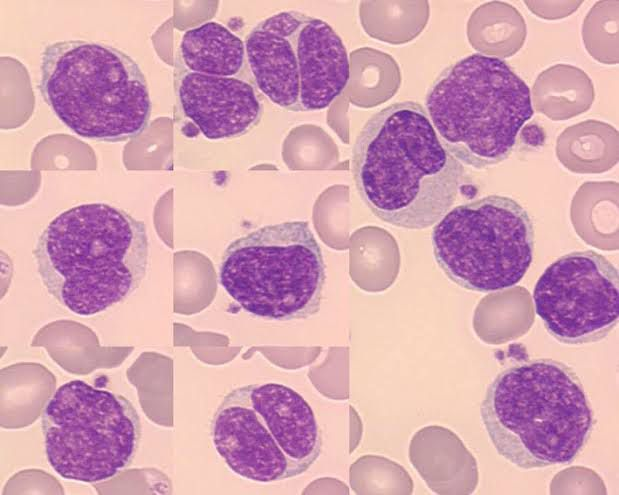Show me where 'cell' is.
Returning <instances> with one entry per match:
<instances>
[{
	"label": "cell",
	"mask_w": 619,
	"mask_h": 495,
	"mask_svg": "<svg viewBox=\"0 0 619 495\" xmlns=\"http://www.w3.org/2000/svg\"><path fill=\"white\" fill-rule=\"evenodd\" d=\"M425 106L444 146L475 169L507 159L534 114L524 80L504 60L479 53L444 69Z\"/></svg>",
	"instance_id": "obj_5"
},
{
	"label": "cell",
	"mask_w": 619,
	"mask_h": 495,
	"mask_svg": "<svg viewBox=\"0 0 619 495\" xmlns=\"http://www.w3.org/2000/svg\"><path fill=\"white\" fill-rule=\"evenodd\" d=\"M41 430L47 461L59 476L97 483L131 464L141 422L124 396L76 379L58 387L47 401Z\"/></svg>",
	"instance_id": "obj_9"
},
{
	"label": "cell",
	"mask_w": 619,
	"mask_h": 495,
	"mask_svg": "<svg viewBox=\"0 0 619 495\" xmlns=\"http://www.w3.org/2000/svg\"><path fill=\"white\" fill-rule=\"evenodd\" d=\"M173 76L179 112L205 138H236L259 123L263 105L249 82L237 77L195 73L177 64Z\"/></svg>",
	"instance_id": "obj_12"
},
{
	"label": "cell",
	"mask_w": 619,
	"mask_h": 495,
	"mask_svg": "<svg viewBox=\"0 0 619 495\" xmlns=\"http://www.w3.org/2000/svg\"><path fill=\"white\" fill-rule=\"evenodd\" d=\"M244 43L256 86L285 110H322L348 83L342 38L314 16L294 10L275 13L258 22Z\"/></svg>",
	"instance_id": "obj_8"
},
{
	"label": "cell",
	"mask_w": 619,
	"mask_h": 495,
	"mask_svg": "<svg viewBox=\"0 0 619 495\" xmlns=\"http://www.w3.org/2000/svg\"><path fill=\"white\" fill-rule=\"evenodd\" d=\"M326 268L307 221L266 225L233 240L219 283L247 313L274 321L306 319L320 310Z\"/></svg>",
	"instance_id": "obj_7"
},
{
	"label": "cell",
	"mask_w": 619,
	"mask_h": 495,
	"mask_svg": "<svg viewBox=\"0 0 619 495\" xmlns=\"http://www.w3.org/2000/svg\"><path fill=\"white\" fill-rule=\"evenodd\" d=\"M533 301L545 329L560 343L601 341L619 319L618 270L594 250L567 253L539 277Z\"/></svg>",
	"instance_id": "obj_11"
},
{
	"label": "cell",
	"mask_w": 619,
	"mask_h": 495,
	"mask_svg": "<svg viewBox=\"0 0 619 495\" xmlns=\"http://www.w3.org/2000/svg\"><path fill=\"white\" fill-rule=\"evenodd\" d=\"M521 129V138L526 144L533 147L543 145L545 133L539 125L529 123Z\"/></svg>",
	"instance_id": "obj_19"
},
{
	"label": "cell",
	"mask_w": 619,
	"mask_h": 495,
	"mask_svg": "<svg viewBox=\"0 0 619 495\" xmlns=\"http://www.w3.org/2000/svg\"><path fill=\"white\" fill-rule=\"evenodd\" d=\"M617 140L613 126L589 119L566 128L557 141V151L570 169L596 171L614 159Z\"/></svg>",
	"instance_id": "obj_16"
},
{
	"label": "cell",
	"mask_w": 619,
	"mask_h": 495,
	"mask_svg": "<svg viewBox=\"0 0 619 495\" xmlns=\"http://www.w3.org/2000/svg\"><path fill=\"white\" fill-rule=\"evenodd\" d=\"M618 7V0L598 1L583 21L582 39L585 49L602 64L618 63Z\"/></svg>",
	"instance_id": "obj_17"
},
{
	"label": "cell",
	"mask_w": 619,
	"mask_h": 495,
	"mask_svg": "<svg viewBox=\"0 0 619 495\" xmlns=\"http://www.w3.org/2000/svg\"><path fill=\"white\" fill-rule=\"evenodd\" d=\"M246 61L245 43L215 21L186 30L175 57V64L188 71L221 77H236Z\"/></svg>",
	"instance_id": "obj_13"
},
{
	"label": "cell",
	"mask_w": 619,
	"mask_h": 495,
	"mask_svg": "<svg viewBox=\"0 0 619 495\" xmlns=\"http://www.w3.org/2000/svg\"><path fill=\"white\" fill-rule=\"evenodd\" d=\"M480 414L497 453L522 469L571 463L595 424L579 376L569 365L549 358L526 360L499 372L486 389Z\"/></svg>",
	"instance_id": "obj_3"
},
{
	"label": "cell",
	"mask_w": 619,
	"mask_h": 495,
	"mask_svg": "<svg viewBox=\"0 0 619 495\" xmlns=\"http://www.w3.org/2000/svg\"><path fill=\"white\" fill-rule=\"evenodd\" d=\"M351 172L361 200L378 219L422 230L450 210L464 167L444 146L424 107L402 101L366 121L352 149Z\"/></svg>",
	"instance_id": "obj_1"
},
{
	"label": "cell",
	"mask_w": 619,
	"mask_h": 495,
	"mask_svg": "<svg viewBox=\"0 0 619 495\" xmlns=\"http://www.w3.org/2000/svg\"><path fill=\"white\" fill-rule=\"evenodd\" d=\"M466 33L470 45L479 54L503 60L522 48L527 26L524 17L513 5L490 1L471 13Z\"/></svg>",
	"instance_id": "obj_15"
},
{
	"label": "cell",
	"mask_w": 619,
	"mask_h": 495,
	"mask_svg": "<svg viewBox=\"0 0 619 495\" xmlns=\"http://www.w3.org/2000/svg\"><path fill=\"white\" fill-rule=\"evenodd\" d=\"M33 257L44 287L61 306L93 316L126 300L143 281L146 226L110 204H80L47 224Z\"/></svg>",
	"instance_id": "obj_2"
},
{
	"label": "cell",
	"mask_w": 619,
	"mask_h": 495,
	"mask_svg": "<svg viewBox=\"0 0 619 495\" xmlns=\"http://www.w3.org/2000/svg\"><path fill=\"white\" fill-rule=\"evenodd\" d=\"M523 3L538 18L559 20L577 11L583 0H525Z\"/></svg>",
	"instance_id": "obj_18"
},
{
	"label": "cell",
	"mask_w": 619,
	"mask_h": 495,
	"mask_svg": "<svg viewBox=\"0 0 619 495\" xmlns=\"http://www.w3.org/2000/svg\"><path fill=\"white\" fill-rule=\"evenodd\" d=\"M213 446L236 475L258 483L299 476L318 459L322 431L296 390L281 383L231 390L210 424Z\"/></svg>",
	"instance_id": "obj_6"
},
{
	"label": "cell",
	"mask_w": 619,
	"mask_h": 495,
	"mask_svg": "<svg viewBox=\"0 0 619 495\" xmlns=\"http://www.w3.org/2000/svg\"><path fill=\"white\" fill-rule=\"evenodd\" d=\"M595 92L591 78L579 67L559 63L543 70L532 88V106L553 121H564L588 111Z\"/></svg>",
	"instance_id": "obj_14"
},
{
	"label": "cell",
	"mask_w": 619,
	"mask_h": 495,
	"mask_svg": "<svg viewBox=\"0 0 619 495\" xmlns=\"http://www.w3.org/2000/svg\"><path fill=\"white\" fill-rule=\"evenodd\" d=\"M39 91L53 114L74 134L123 142L148 126L152 102L137 62L111 45L82 39L43 48Z\"/></svg>",
	"instance_id": "obj_4"
},
{
	"label": "cell",
	"mask_w": 619,
	"mask_h": 495,
	"mask_svg": "<svg viewBox=\"0 0 619 495\" xmlns=\"http://www.w3.org/2000/svg\"><path fill=\"white\" fill-rule=\"evenodd\" d=\"M433 254L458 286L493 292L520 282L534 254L528 212L513 198L487 195L449 210L431 234Z\"/></svg>",
	"instance_id": "obj_10"
}]
</instances>
